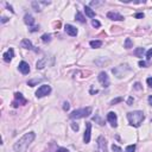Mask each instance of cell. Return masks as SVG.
<instances>
[{
	"mask_svg": "<svg viewBox=\"0 0 152 152\" xmlns=\"http://www.w3.org/2000/svg\"><path fill=\"white\" fill-rule=\"evenodd\" d=\"M36 138V134L33 132H29V133H25L20 139L14 144L13 149L16 152H26V150L29 149L30 144L33 142V139Z\"/></svg>",
	"mask_w": 152,
	"mask_h": 152,
	"instance_id": "6da1fadb",
	"label": "cell"
},
{
	"mask_svg": "<svg viewBox=\"0 0 152 152\" xmlns=\"http://www.w3.org/2000/svg\"><path fill=\"white\" fill-rule=\"evenodd\" d=\"M127 120H128L130 125L133 127H139L143 124V121L145 120V115L142 111H134L127 113Z\"/></svg>",
	"mask_w": 152,
	"mask_h": 152,
	"instance_id": "7a4b0ae2",
	"label": "cell"
},
{
	"mask_svg": "<svg viewBox=\"0 0 152 152\" xmlns=\"http://www.w3.org/2000/svg\"><path fill=\"white\" fill-rule=\"evenodd\" d=\"M92 107H86V108H81V109H76V111L71 112V114L69 115L70 119H81V118H86V116H89L92 114Z\"/></svg>",
	"mask_w": 152,
	"mask_h": 152,
	"instance_id": "3957f363",
	"label": "cell"
},
{
	"mask_svg": "<svg viewBox=\"0 0 152 152\" xmlns=\"http://www.w3.org/2000/svg\"><path fill=\"white\" fill-rule=\"evenodd\" d=\"M130 71H131V68H130L128 64H121V65H119V67H115L112 69V72H113L118 78H122L125 75Z\"/></svg>",
	"mask_w": 152,
	"mask_h": 152,
	"instance_id": "277c9868",
	"label": "cell"
},
{
	"mask_svg": "<svg viewBox=\"0 0 152 152\" xmlns=\"http://www.w3.org/2000/svg\"><path fill=\"white\" fill-rule=\"evenodd\" d=\"M51 93V87L48 85H43L37 89L36 92V96L37 98H43V96H47Z\"/></svg>",
	"mask_w": 152,
	"mask_h": 152,
	"instance_id": "5b68a950",
	"label": "cell"
},
{
	"mask_svg": "<svg viewBox=\"0 0 152 152\" xmlns=\"http://www.w3.org/2000/svg\"><path fill=\"white\" fill-rule=\"evenodd\" d=\"M26 99L23 96V94L21 93H16L14 94V100H13V102H12V106L13 107H18L19 105H26Z\"/></svg>",
	"mask_w": 152,
	"mask_h": 152,
	"instance_id": "8992f818",
	"label": "cell"
},
{
	"mask_svg": "<svg viewBox=\"0 0 152 152\" xmlns=\"http://www.w3.org/2000/svg\"><path fill=\"white\" fill-rule=\"evenodd\" d=\"M98 78H99V82L102 85V87H105V88L109 87V78H108V76H107V74H106L105 71H101L100 74H99Z\"/></svg>",
	"mask_w": 152,
	"mask_h": 152,
	"instance_id": "52a82bcc",
	"label": "cell"
},
{
	"mask_svg": "<svg viewBox=\"0 0 152 152\" xmlns=\"http://www.w3.org/2000/svg\"><path fill=\"white\" fill-rule=\"evenodd\" d=\"M98 152H107V142L103 137L98 138Z\"/></svg>",
	"mask_w": 152,
	"mask_h": 152,
	"instance_id": "ba28073f",
	"label": "cell"
},
{
	"mask_svg": "<svg viewBox=\"0 0 152 152\" xmlns=\"http://www.w3.org/2000/svg\"><path fill=\"white\" fill-rule=\"evenodd\" d=\"M90 132H92V122H86V131L85 136H83V142L86 144L90 142Z\"/></svg>",
	"mask_w": 152,
	"mask_h": 152,
	"instance_id": "9c48e42d",
	"label": "cell"
},
{
	"mask_svg": "<svg viewBox=\"0 0 152 152\" xmlns=\"http://www.w3.org/2000/svg\"><path fill=\"white\" fill-rule=\"evenodd\" d=\"M107 120H108V122L112 125V127L118 126V116H116V114L114 113V112H109V113L107 114Z\"/></svg>",
	"mask_w": 152,
	"mask_h": 152,
	"instance_id": "30bf717a",
	"label": "cell"
},
{
	"mask_svg": "<svg viewBox=\"0 0 152 152\" xmlns=\"http://www.w3.org/2000/svg\"><path fill=\"white\" fill-rule=\"evenodd\" d=\"M18 69H19V71H20L21 74L26 75V74L30 72V65H29V63H26L25 61H21V62L19 63V65H18Z\"/></svg>",
	"mask_w": 152,
	"mask_h": 152,
	"instance_id": "8fae6325",
	"label": "cell"
},
{
	"mask_svg": "<svg viewBox=\"0 0 152 152\" xmlns=\"http://www.w3.org/2000/svg\"><path fill=\"white\" fill-rule=\"evenodd\" d=\"M107 18L111 19V20H118V21H121V20H124L125 19L121 14H119L118 12H113V11H111V12L107 13Z\"/></svg>",
	"mask_w": 152,
	"mask_h": 152,
	"instance_id": "7c38bea8",
	"label": "cell"
},
{
	"mask_svg": "<svg viewBox=\"0 0 152 152\" xmlns=\"http://www.w3.org/2000/svg\"><path fill=\"white\" fill-rule=\"evenodd\" d=\"M64 30H65V32H67L69 36H71V37H75L76 35H77V29L74 27V26L70 25V24H67V25H65Z\"/></svg>",
	"mask_w": 152,
	"mask_h": 152,
	"instance_id": "4fadbf2b",
	"label": "cell"
},
{
	"mask_svg": "<svg viewBox=\"0 0 152 152\" xmlns=\"http://www.w3.org/2000/svg\"><path fill=\"white\" fill-rule=\"evenodd\" d=\"M21 47L24 48V49H27V50H35V51H38L37 49H35V47L32 45V43L29 39H23L21 41Z\"/></svg>",
	"mask_w": 152,
	"mask_h": 152,
	"instance_id": "5bb4252c",
	"label": "cell"
},
{
	"mask_svg": "<svg viewBox=\"0 0 152 152\" xmlns=\"http://www.w3.org/2000/svg\"><path fill=\"white\" fill-rule=\"evenodd\" d=\"M13 56H14V51H13V49H8V51H6L5 54L3 55V57H4V61L5 62H11L12 61V58H13Z\"/></svg>",
	"mask_w": 152,
	"mask_h": 152,
	"instance_id": "9a60e30c",
	"label": "cell"
},
{
	"mask_svg": "<svg viewBox=\"0 0 152 152\" xmlns=\"http://www.w3.org/2000/svg\"><path fill=\"white\" fill-rule=\"evenodd\" d=\"M48 64V57H43V58H41L39 61H37L36 63V68L37 69H43V68H45Z\"/></svg>",
	"mask_w": 152,
	"mask_h": 152,
	"instance_id": "2e32d148",
	"label": "cell"
},
{
	"mask_svg": "<svg viewBox=\"0 0 152 152\" xmlns=\"http://www.w3.org/2000/svg\"><path fill=\"white\" fill-rule=\"evenodd\" d=\"M24 21H25L26 25L32 26L35 24V18L31 16V14H25V17H24Z\"/></svg>",
	"mask_w": 152,
	"mask_h": 152,
	"instance_id": "e0dca14e",
	"label": "cell"
},
{
	"mask_svg": "<svg viewBox=\"0 0 152 152\" xmlns=\"http://www.w3.org/2000/svg\"><path fill=\"white\" fill-rule=\"evenodd\" d=\"M85 12H86V14H87L89 18H94V17H95V12H94L89 6H86V7H85Z\"/></svg>",
	"mask_w": 152,
	"mask_h": 152,
	"instance_id": "ac0fdd59",
	"label": "cell"
},
{
	"mask_svg": "<svg viewBox=\"0 0 152 152\" xmlns=\"http://www.w3.org/2000/svg\"><path fill=\"white\" fill-rule=\"evenodd\" d=\"M90 47L93 48V49H99V48L102 45V42L101 41H90Z\"/></svg>",
	"mask_w": 152,
	"mask_h": 152,
	"instance_id": "d6986e66",
	"label": "cell"
},
{
	"mask_svg": "<svg viewBox=\"0 0 152 152\" xmlns=\"http://www.w3.org/2000/svg\"><path fill=\"white\" fill-rule=\"evenodd\" d=\"M42 81H43V78H33V80H29L27 81V85L30 86V87H35L37 83L42 82Z\"/></svg>",
	"mask_w": 152,
	"mask_h": 152,
	"instance_id": "ffe728a7",
	"label": "cell"
},
{
	"mask_svg": "<svg viewBox=\"0 0 152 152\" xmlns=\"http://www.w3.org/2000/svg\"><path fill=\"white\" fill-rule=\"evenodd\" d=\"M144 52H145V49H144V48H137V49L134 50V55H136L137 57H143Z\"/></svg>",
	"mask_w": 152,
	"mask_h": 152,
	"instance_id": "44dd1931",
	"label": "cell"
},
{
	"mask_svg": "<svg viewBox=\"0 0 152 152\" xmlns=\"http://www.w3.org/2000/svg\"><path fill=\"white\" fill-rule=\"evenodd\" d=\"M75 18H76V20H77V21H80V23H86V19H85V17L82 16V13H81V12H76Z\"/></svg>",
	"mask_w": 152,
	"mask_h": 152,
	"instance_id": "7402d4cb",
	"label": "cell"
},
{
	"mask_svg": "<svg viewBox=\"0 0 152 152\" xmlns=\"http://www.w3.org/2000/svg\"><path fill=\"white\" fill-rule=\"evenodd\" d=\"M132 47H133V42L131 41V38H126V39H125V44H124L125 49H131Z\"/></svg>",
	"mask_w": 152,
	"mask_h": 152,
	"instance_id": "603a6c76",
	"label": "cell"
},
{
	"mask_svg": "<svg viewBox=\"0 0 152 152\" xmlns=\"http://www.w3.org/2000/svg\"><path fill=\"white\" fill-rule=\"evenodd\" d=\"M42 41H43L44 43H49V42L51 41V35H49V33L43 35V36H42Z\"/></svg>",
	"mask_w": 152,
	"mask_h": 152,
	"instance_id": "cb8c5ba5",
	"label": "cell"
},
{
	"mask_svg": "<svg viewBox=\"0 0 152 152\" xmlns=\"http://www.w3.org/2000/svg\"><path fill=\"white\" fill-rule=\"evenodd\" d=\"M93 120L94 121H96V122H98L99 125H101V126H102V125H105V121L102 120V119L100 118V116L99 115H95V116H93Z\"/></svg>",
	"mask_w": 152,
	"mask_h": 152,
	"instance_id": "d4e9b609",
	"label": "cell"
},
{
	"mask_svg": "<svg viewBox=\"0 0 152 152\" xmlns=\"http://www.w3.org/2000/svg\"><path fill=\"white\" fill-rule=\"evenodd\" d=\"M124 100V99L121 98V96H119V98H116V99H113V100L111 101V106H114V105H116V103H119V102H121V101Z\"/></svg>",
	"mask_w": 152,
	"mask_h": 152,
	"instance_id": "484cf974",
	"label": "cell"
},
{
	"mask_svg": "<svg viewBox=\"0 0 152 152\" xmlns=\"http://www.w3.org/2000/svg\"><path fill=\"white\" fill-rule=\"evenodd\" d=\"M32 7H33V10L36 11V12H39V11H41L39 3H37V1H32Z\"/></svg>",
	"mask_w": 152,
	"mask_h": 152,
	"instance_id": "4316f807",
	"label": "cell"
},
{
	"mask_svg": "<svg viewBox=\"0 0 152 152\" xmlns=\"http://www.w3.org/2000/svg\"><path fill=\"white\" fill-rule=\"evenodd\" d=\"M136 151V145H128L125 150V152H134Z\"/></svg>",
	"mask_w": 152,
	"mask_h": 152,
	"instance_id": "83f0119b",
	"label": "cell"
},
{
	"mask_svg": "<svg viewBox=\"0 0 152 152\" xmlns=\"http://www.w3.org/2000/svg\"><path fill=\"white\" fill-rule=\"evenodd\" d=\"M92 25H93L94 27H100L101 24H100V21H98L96 19H93V21H92Z\"/></svg>",
	"mask_w": 152,
	"mask_h": 152,
	"instance_id": "f1b7e54d",
	"label": "cell"
},
{
	"mask_svg": "<svg viewBox=\"0 0 152 152\" xmlns=\"http://www.w3.org/2000/svg\"><path fill=\"white\" fill-rule=\"evenodd\" d=\"M112 149H113V151H115V152H122V150L120 149L119 146H116V145H112Z\"/></svg>",
	"mask_w": 152,
	"mask_h": 152,
	"instance_id": "f546056e",
	"label": "cell"
},
{
	"mask_svg": "<svg viewBox=\"0 0 152 152\" xmlns=\"http://www.w3.org/2000/svg\"><path fill=\"white\" fill-rule=\"evenodd\" d=\"M133 88H134V89H137V90H140V89H142V85H140L139 82H137V83H134Z\"/></svg>",
	"mask_w": 152,
	"mask_h": 152,
	"instance_id": "4dcf8cb0",
	"label": "cell"
},
{
	"mask_svg": "<svg viewBox=\"0 0 152 152\" xmlns=\"http://www.w3.org/2000/svg\"><path fill=\"white\" fill-rule=\"evenodd\" d=\"M71 127H72V130H74V131H76V132L78 131V125L76 124V122H71Z\"/></svg>",
	"mask_w": 152,
	"mask_h": 152,
	"instance_id": "1f68e13d",
	"label": "cell"
},
{
	"mask_svg": "<svg viewBox=\"0 0 152 152\" xmlns=\"http://www.w3.org/2000/svg\"><path fill=\"white\" fill-rule=\"evenodd\" d=\"M146 57H147V59H151V57H152V48L146 52Z\"/></svg>",
	"mask_w": 152,
	"mask_h": 152,
	"instance_id": "d6a6232c",
	"label": "cell"
},
{
	"mask_svg": "<svg viewBox=\"0 0 152 152\" xmlns=\"http://www.w3.org/2000/svg\"><path fill=\"white\" fill-rule=\"evenodd\" d=\"M39 30V26H32L31 29H30V32H36Z\"/></svg>",
	"mask_w": 152,
	"mask_h": 152,
	"instance_id": "836d02e7",
	"label": "cell"
},
{
	"mask_svg": "<svg viewBox=\"0 0 152 152\" xmlns=\"http://www.w3.org/2000/svg\"><path fill=\"white\" fill-rule=\"evenodd\" d=\"M134 17H136V18H138V19L144 18V13H137V14H134Z\"/></svg>",
	"mask_w": 152,
	"mask_h": 152,
	"instance_id": "e575fe53",
	"label": "cell"
},
{
	"mask_svg": "<svg viewBox=\"0 0 152 152\" xmlns=\"http://www.w3.org/2000/svg\"><path fill=\"white\" fill-rule=\"evenodd\" d=\"M63 105H64V106H63V109H64V111H68V109L70 108V106H69V103H68V102H64Z\"/></svg>",
	"mask_w": 152,
	"mask_h": 152,
	"instance_id": "d590c367",
	"label": "cell"
},
{
	"mask_svg": "<svg viewBox=\"0 0 152 152\" xmlns=\"http://www.w3.org/2000/svg\"><path fill=\"white\" fill-rule=\"evenodd\" d=\"M146 82H147V85H149V87L152 88V77H149V78H147Z\"/></svg>",
	"mask_w": 152,
	"mask_h": 152,
	"instance_id": "8d00e7d4",
	"label": "cell"
},
{
	"mask_svg": "<svg viewBox=\"0 0 152 152\" xmlns=\"http://www.w3.org/2000/svg\"><path fill=\"white\" fill-rule=\"evenodd\" d=\"M138 64H139V67H142V68L146 67V62H144V61H139V63H138Z\"/></svg>",
	"mask_w": 152,
	"mask_h": 152,
	"instance_id": "74e56055",
	"label": "cell"
},
{
	"mask_svg": "<svg viewBox=\"0 0 152 152\" xmlns=\"http://www.w3.org/2000/svg\"><path fill=\"white\" fill-rule=\"evenodd\" d=\"M133 101H134V99H133V98H128V100H127V105H128V106H132Z\"/></svg>",
	"mask_w": 152,
	"mask_h": 152,
	"instance_id": "f35d334b",
	"label": "cell"
},
{
	"mask_svg": "<svg viewBox=\"0 0 152 152\" xmlns=\"http://www.w3.org/2000/svg\"><path fill=\"white\" fill-rule=\"evenodd\" d=\"M96 93H98V89H94L93 87L90 88V94H96Z\"/></svg>",
	"mask_w": 152,
	"mask_h": 152,
	"instance_id": "ab89813d",
	"label": "cell"
},
{
	"mask_svg": "<svg viewBox=\"0 0 152 152\" xmlns=\"http://www.w3.org/2000/svg\"><path fill=\"white\" fill-rule=\"evenodd\" d=\"M6 7H7V8H8V10H10V11H11V12H12V13H13V12H14V11H13V10H12V6H11V5H10V4H7V3H6Z\"/></svg>",
	"mask_w": 152,
	"mask_h": 152,
	"instance_id": "60d3db41",
	"label": "cell"
},
{
	"mask_svg": "<svg viewBox=\"0 0 152 152\" xmlns=\"http://www.w3.org/2000/svg\"><path fill=\"white\" fill-rule=\"evenodd\" d=\"M56 152H69V151H68L67 149H63V147H62V149H58Z\"/></svg>",
	"mask_w": 152,
	"mask_h": 152,
	"instance_id": "b9f144b4",
	"label": "cell"
},
{
	"mask_svg": "<svg viewBox=\"0 0 152 152\" xmlns=\"http://www.w3.org/2000/svg\"><path fill=\"white\" fill-rule=\"evenodd\" d=\"M6 21H8V18L7 17H3L1 18V23H6Z\"/></svg>",
	"mask_w": 152,
	"mask_h": 152,
	"instance_id": "7bdbcfd3",
	"label": "cell"
},
{
	"mask_svg": "<svg viewBox=\"0 0 152 152\" xmlns=\"http://www.w3.org/2000/svg\"><path fill=\"white\" fill-rule=\"evenodd\" d=\"M99 4H100L99 1H92V3H90V5H92V6H96V5H99Z\"/></svg>",
	"mask_w": 152,
	"mask_h": 152,
	"instance_id": "ee69618b",
	"label": "cell"
},
{
	"mask_svg": "<svg viewBox=\"0 0 152 152\" xmlns=\"http://www.w3.org/2000/svg\"><path fill=\"white\" fill-rule=\"evenodd\" d=\"M54 25H55V27H56V29H58L59 26H61V23H59V21H57V23H55Z\"/></svg>",
	"mask_w": 152,
	"mask_h": 152,
	"instance_id": "f6af8a7d",
	"label": "cell"
},
{
	"mask_svg": "<svg viewBox=\"0 0 152 152\" xmlns=\"http://www.w3.org/2000/svg\"><path fill=\"white\" fill-rule=\"evenodd\" d=\"M149 103L152 106V95H150V96H149Z\"/></svg>",
	"mask_w": 152,
	"mask_h": 152,
	"instance_id": "bcb514c9",
	"label": "cell"
},
{
	"mask_svg": "<svg viewBox=\"0 0 152 152\" xmlns=\"http://www.w3.org/2000/svg\"><path fill=\"white\" fill-rule=\"evenodd\" d=\"M151 121H152V119H151Z\"/></svg>",
	"mask_w": 152,
	"mask_h": 152,
	"instance_id": "7dc6e473",
	"label": "cell"
}]
</instances>
